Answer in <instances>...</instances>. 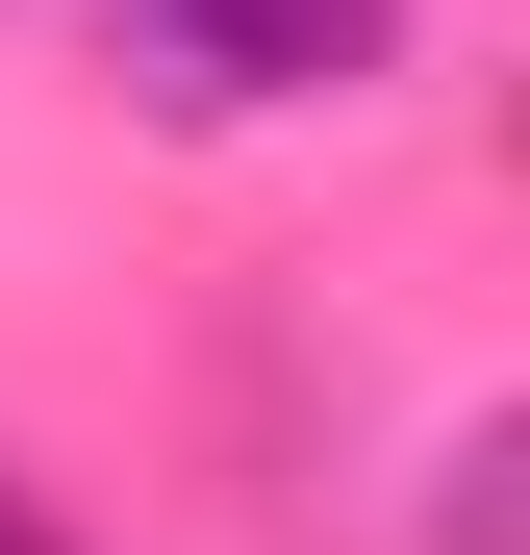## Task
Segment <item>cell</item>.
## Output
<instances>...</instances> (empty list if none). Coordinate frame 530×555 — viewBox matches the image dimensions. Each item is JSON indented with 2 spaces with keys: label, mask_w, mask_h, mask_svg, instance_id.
Here are the masks:
<instances>
[{
  "label": "cell",
  "mask_w": 530,
  "mask_h": 555,
  "mask_svg": "<svg viewBox=\"0 0 530 555\" xmlns=\"http://www.w3.org/2000/svg\"><path fill=\"white\" fill-rule=\"evenodd\" d=\"M177 102H353V76L404 51V0H127Z\"/></svg>",
  "instance_id": "obj_1"
},
{
  "label": "cell",
  "mask_w": 530,
  "mask_h": 555,
  "mask_svg": "<svg viewBox=\"0 0 530 555\" xmlns=\"http://www.w3.org/2000/svg\"><path fill=\"white\" fill-rule=\"evenodd\" d=\"M0 555H76V530H51V505H26V480H0Z\"/></svg>",
  "instance_id": "obj_2"
}]
</instances>
